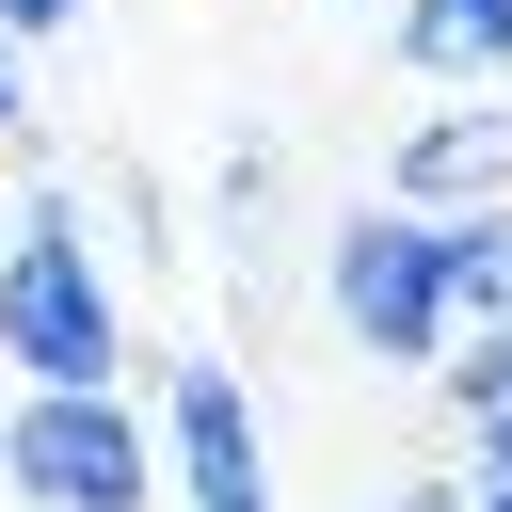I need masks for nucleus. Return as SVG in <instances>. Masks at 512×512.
Segmentation results:
<instances>
[{
    "label": "nucleus",
    "instance_id": "nucleus-7",
    "mask_svg": "<svg viewBox=\"0 0 512 512\" xmlns=\"http://www.w3.org/2000/svg\"><path fill=\"white\" fill-rule=\"evenodd\" d=\"M432 240H448V336H496L512 320V208H464Z\"/></svg>",
    "mask_w": 512,
    "mask_h": 512
},
{
    "label": "nucleus",
    "instance_id": "nucleus-8",
    "mask_svg": "<svg viewBox=\"0 0 512 512\" xmlns=\"http://www.w3.org/2000/svg\"><path fill=\"white\" fill-rule=\"evenodd\" d=\"M432 400H448V432H496V416H512V320H496V336H448V352H432Z\"/></svg>",
    "mask_w": 512,
    "mask_h": 512
},
{
    "label": "nucleus",
    "instance_id": "nucleus-2",
    "mask_svg": "<svg viewBox=\"0 0 512 512\" xmlns=\"http://www.w3.org/2000/svg\"><path fill=\"white\" fill-rule=\"evenodd\" d=\"M0 496L16 512H144L160 496V432L128 384H16L0 400Z\"/></svg>",
    "mask_w": 512,
    "mask_h": 512
},
{
    "label": "nucleus",
    "instance_id": "nucleus-9",
    "mask_svg": "<svg viewBox=\"0 0 512 512\" xmlns=\"http://www.w3.org/2000/svg\"><path fill=\"white\" fill-rule=\"evenodd\" d=\"M464 512H512V416H496V432H464Z\"/></svg>",
    "mask_w": 512,
    "mask_h": 512
},
{
    "label": "nucleus",
    "instance_id": "nucleus-11",
    "mask_svg": "<svg viewBox=\"0 0 512 512\" xmlns=\"http://www.w3.org/2000/svg\"><path fill=\"white\" fill-rule=\"evenodd\" d=\"M384 512H464V480H432V464H416V480H384Z\"/></svg>",
    "mask_w": 512,
    "mask_h": 512
},
{
    "label": "nucleus",
    "instance_id": "nucleus-5",
    "mask_svg": "<svg viewBox=\"0 0 512 512\" xmlns=\"http://www.w3.org/2000/svg\"><path fill=\"white\" fill-rule=\"evenodd\" d=\"M384 208L416 224H464V208H512V96H432L384 160Z\"/></svg>",
    "mask_w": 512,
    "mask_h": 512
},
{
    "label": "nucleus",
    "instance_id": "nucleus-10",
    "mask_svg": "<svg viewBox=\"0 0 512 512\" xmlns=\"http://www.w3.org/2000/svg\"><path fill=\"white\" fill-rule=\"evenodd\" d=\"M0 32H16V48H48V32H80V0H0Z\"/></svg>",
    "mask_w": 512,
    "mask_h": 512
},
{
    "label": "nucleus",
    "instance_id": "nucleus-4",
    "mask_svg": "<svg viewBox=\"0 0 512 512\" xmlns=\"http://www.w3.org/2000/svg\"><path fill=\"white\" fill-rule=\"evenodd\" d=\"M144 432H160V480H176V512H272V432H256V384H240L224 352H176Z\"/></svg>",
    "mask_w": 512,
    "mask_h": 512
},
{
    "label": "nucleus",
    "instance_id": "nucleus-1",
    "mask_svg": "<svg viewBox=\"0 0 512 512\" xmlns=\"http://www.w3.org/2000/svg\"><path fill=\"white\" fill-rule=\"evenodd\" d=\"M0 368L16 384H128V288L80 240V192L48 176L0 240Z\"/></svg>",
    "mask_w": 512,
    "mask_h": 512
},
{
    "label": "nucleus",
    "instance_id": "nucleus-12",
    "mask_svg": "<svg viewBox=\"0 0 512 512\" xmlns=\"http://www.w3.org/2000/svg\"><path fill=\"white\" fill-rule=\"evenodd\" d=\"M0 128H32V48L0 32Z\"/></svg>",
    "mask_w": 512,
    "mask_h": 512
},
{
    "label": "nucleus",
    "instance_id": "nucleus-3",
    "mask_svg": "<svg viewBox=\"0 0 512 512\" xmlns=\"http://www.w3.org/2000/svg\"><path fill=\"white\" fill-rule=\"evenodd\" d=\"M320 320L352 336V352H384V368H432L448 352V240L416 224V208H336L320 224Z\"/></svg>",
    "mask_w": 512,
    "mask_h": 512
},
{
    "label": "nucleus",
    "instance_id": "nucleus-13",
    "mask_svg": "<svg viewBox=\"0 0 512 512\" xmlns=\"http://www.w3.org/2000/svg\"><path fill=\"white\" fill-rule=\"evenodd\" d=\"M0 240H16V208H0Z\"/></svg>",
    "mask_w": 512,
    "mask_h": 512
},
{
    "label": "nucleus",
    "instance_id": "nucleus-6",
    "mask_svg": "<svg viewBox=\"0 0 512 512\" xmlns=\"http://www.w3.org/2000/svg\"><path fill=\"white\" fill-rule=\"evenodd\" d=\"M384 48H400L432 96H512V0H400Z\"/></svg>",
    "mask_w": 512,
    "mask_h": 512
}]
</instances>
